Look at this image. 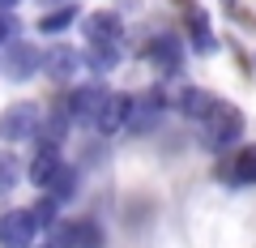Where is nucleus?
Wrapping results in <instances>:
<instances>
[{
  "label": "nucleus",
  "instance_id": "7ed1b4c3",
  "mask_svg": "<svg viewBox=\"0 0 256 248\" xmlns=\"http://www.w3.org/2000/svg\"><path fill=\"white\" fill-rule=\"evenodd\" d=\"M38 235V218L34 210H9V214H0V248H30Z\"/></svg>",
  "mask_w": 256,
  "mask_h": 248
},
{
  "label": "nucleus",
  "instance_id": "aec40b11",
  "mask_svg": "<svg viewBox=\"0 0 256 248\" xmlns=\"http://www.w3.org/2000/svg\"><path fill=\"white\" fill-rule=\"evenodd\" d=\"M13 39H18V18L0 9V43H13Z\"/></svg>",
  "mask_w": 256,
  "mask_h": 248
},
{
  "label": "nucleus",
  "instance_id": "9b49d317",
  "mask_svg": "<svg viewBox=\"0 0 256 248\" xmlns=\"http://www.w3.org/2000/svg\"><path fill=\"white\" fill-rule=\"evenodd\" d=\"M180 107H184V116H192V120H201V124H205V120H210L222 103L214 99L210 90H201V86H188V90L180 94Z\"/></svg>",
  "mask_w": 256,
  "mask_h": 248
},
{
  "label": "nucleus",
  "instance_id": "f8f14e48",
  "mask_svg": "<svg viewBox=\"0 0 256 248\" xmlns=\"http://www.w3.org/2000/svg\"><path fill=\"white\" fill-rule=\"evenodd\" d=\"M124 56V43H86V65L98 69V73H111Z\"/></svg>",
  "mask_w": 256,
  "mask_h": 248
},
{
  "label": "nucleus",
  "instance_id": "5701e85b",
  "mask_svg": "<svg viewBox=\"0 0 256 248\" xmlns=\"http://www.w3.org/2000/svg\"><path fill=\"white\" fill-rule=\"evenodd\" d=\"M38 5H68V0H38Z\"/></svg>",
  "mask_w": 256,
  "mask_h": 248
},
{
  "label": "nucleus",
  "instance_id": "0eeeda50",
  "mask_svg": "<svg viewBox=\"0 0 256 248\" xmlns=\"http://www.w3.org/2000/svg\"><path fill=\"white\" fill-rule=\"evenodd\" d=\"M82 60H86V56L77 52V47H68V43H52V52L43 56V69H47V77H52V82H68V77L82 69Z\"/></svg>",
  "mask_w": 256,
  "mask_h": 248
},
{
  "label": "nucleus",
  "instance_id": "2eb2a0df",
  "mask_svg": "<svg viewBox=\"0 0 256 248\" xmlns=\"http://www.w3.org/2000/svg\"><path fill=\"white\" fill-rule=\"evenodd\" d=\"M158 111H162V99H158V94L137 99V111H132V124H128V133H146L150 124L158 120Z\"/></svg>",
  "mask_w": 256,
  "mask_h": 248
},
{
  "label": "nucleus",
  "instance_id": "dca6fc26",
  "mask_svg": "<svg viewBox=\"0 0 256 248\" xmlns=\"http://www.w3.org/2000/svg\"><path fill=\"white\" fill-rule=\"evenodd\" d=\"M235 184H256V146H244L235 154V167H230Z\"/></svg>",
  "mask_w": 256,
  "mask_h": 248
},
{
  "label": "nucleus",
  "instance_id": "a211bd4d",
  "mask_svg": "<svg viewBox=\"0 0 256 248\" xmlns=\"http://www.w3.org/2000/svg\"><path fill=\"white\" fill-rule=\"evenodd\" d=\"M56 210H60V201H56V197H43V201L34 205L38 227H47V231H56V227H60V214H56Z\"/></svg>",
  "mask_w": 256,
  "mask_h": 248
},
{
  "label": "nucleus",
  "instance_id": "39448f33",
  "mask_svg": "<svg viewBox=\"0 0 256 248\" xmlns=\"http://www.w3.org/2000/svg\"><path fill=\"white\" fill-rule=\"evenodd\" d=\"M107 99H111V94L102 90L98 82H90V86H77V90L68 94V103H64V107H68V116H73V124H98Z\"/></svg>",
  "mask_w": 256,
  "mask_h": 248
},
{
  "label": "nucleus",
  "instance_id": "412c9836",
  "mask_svg": "<svg viewBox=\"0 0 256 248\" xmlns=\"http://www.w3.org/2000/svg\"><path fill=\"white\" fill-rule=\"evenodd\" d=\"M13 180H18V163H13V158H4V154H0V193H4V188H9Z\"/></svg>",
  "mask_w": 256,
  "mask_h": 248
},
{
  "label": "nucleus",
  "instance_id": "4be33fe9",
  "mask_svg": "<svg viewBox=\"0 0 256 248\" xmlns=\"http://www.w3.org/2000/svg\"><path fill=\"white\" fill-rule=\"evenodd\" d=\"M18 5H22V0H0V9H4V13H13Z\"/></svg>",
  "mask_w": 256,
  "mask_h": 248
},
{
  "label": "nucleus",
  "instance_id": "20e7f679",
  "mask_svg": "<svg viewBox=\"0 0 256 248\" xmlns=\"http://www.w3.org/2000/svg\"><path fill=\"white\" fill-rule=\"evenodd\" d=\"M205 137H210V146H218V150L235 146V141L244 137V111L230 107V103H222V107L205 120Z\"/></svg>",
  "mask_w": 256,
  "mask_h": 248
},
{
  "label": "nucleus",
  "instance_id": "1a4fd4ad",
  "mask_svg": "<svg viewBox=\"0 0 256 248\" xmlns=\"http://www.w3.org/2000/svg\"><path fill=\"white\" fill-rule=\"evenodd\" d=\"M64 171V158H60V146H38L34 163H30V184L34 188H52V180Z\"/></svg>",
  "mask_w": 256,
  "mask_h": 248
},
{
  "label": "nucleus",
  "instance_id": "6ab92c4d",
  "mask_svg": "<svg viewBox=\"0 0 256 248\" xmlns=\"http://www.w3.org/2000/svg\"><path fill=\"white\" fill-rule=\"evenodd\" d=\"M77 175H73V167H64V171L60 175H56V180H52V197H56V201H64V197H73V188H77Z\"/></svg>",
  "mask_w": 256,
  "mask_h": 248
},
{
  "label": "nucleus",
  "instance_id": "4468645a",
  "mask_svg": "<svg viewBox=\"0 0 256 248\" xmlns=\"http://www.w3.org/2000/svg\"><path fill=\"white\" fill-rule=\"evenodd\" d=\"M188 26H192V47L196 52H214V35H210V18L188 0Z\"/></svg>",
  "mask_w": 256,
  "mask_h": 248
},
{
  "label": "nucleus",
  "instance_id": "6e6552de",
  "mask_svg": "<svg viewBox=\"0 0 256 248\" xmlns=\"http://www.w3.org/2000/svg\"><path fill=\"white\" fill-rule=\"evenodd\" d=\"M86 43H124V22H120V13H111V9L90 13L86 18Z\"/></svg>",
  "mask_w": 256,
  "mask_h": 248
},
{
  "label": "nucleus",
  "instance_id": "ddd939ff",
  "mask_svg": "<svg viewBox=\"0 0 256 248\" xmlns=\"http://www.w3.org/2000/svg\"><path fill=\"white\" fill-rule=\"evenodd\" d=\"M73 22H77V5L68 0V5H56V9H47L43 18H38V30H43V35H64Z\"/></svg>",
  "mask_w": 256,
  "mask_h": 248
},
{
  "label": "nucleus",
  "instance_id": "f3484780",
  "mask_svg": "<svg viewBox=\"0 0 256 248\" xmlns=\"http://www.w3.org/2000/svg\"><path fill=\"white\" fill-rule=\"evenodd\" d=\"M73 248H102V227H98V222H73Z\"/></svg>",
  "mask_w": 256,
  "mask_h": 248
},
{
  "label": "nucleus",
  "instance_id": "9d476101",
  "mask_svg": "<svg viewBox=\"0 0 256 248\" xmlns=\"http://www.w3.org/2000/svg\"><path fill=\"white\" fill-rule=\"evenodd\" d=\"M150 65H158L162 69V73H175V69H180V60H184V43L175 35H158L154 43H150Z\"/></svg>",
  "mask_w": 256,
  "mask_h": 248
},
{
  "label": "nucleus",
  "instance_id": "f03ea898",
  "mask_svg": "<svg viewBox=\"0 0 256 248\" xmlns=\"http://www.w3.org/2000/svg\"><path fill=\"white\" fill-rule=\"evenodd\" d=\"M38 124H43L38 103H13L9 111H0V137H4V141H26V137H34Z\"/></svg>",
  "mask_w": 256,
  "mask_h": 248
},
{
  "label": "nucleus",
  "instance_id": "423d86ee",
  "mask_svg": "<svg viewBox=\"0 0 256 248\" xmlns=\"http://www.w3.org/2000/svg\"><path fill=\"white\" fill-rule=\"evenodd\" d=\"M132 111H137V99H132V94H111L94 129H98L102 137H116L120 129H128V124H132Z\"/></svg>",
  "mask_w": 256,
  "mask_h": 248
},
{
  "label": "nucleus",
  "instance_id": "f257e3e1",
  "mask_svg": "<svg viewBox=\"0 0 256 248\" xmlns=\"http://www.w3.org/2000/svg\"><path fill=\"white\" fill-rule=\"evenodd\" d=\"M38 69H43V52L34 43H22V39L4 43V52H0V73L9 77V82H30Z\"/></svg>",
  "mask_w": 256,
  "mask_h": 248
}]
</instances>
